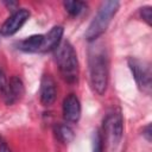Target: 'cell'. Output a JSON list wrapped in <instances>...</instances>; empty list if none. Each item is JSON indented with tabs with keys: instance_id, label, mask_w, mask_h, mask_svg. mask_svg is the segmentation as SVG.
Listing matches in <instances>:
<instances>
[{
	"instance_id": "6da1fadb",
	"label": "cell",
	"mask_w": 152,
	"mask_h": 152,
	"mask_svg": "<svg viewBox=\"0 0 152 152\" xmlns=\"http://www.w3.org/2000/svg\"><path fill=\"white\" fill-rule=\"evenodd\" d=\"M109 76V63L103 49L94 48L89 52V80L94 93L103 95L107 90Z\"/></svg>"
},
{
	"instance_id": "7a4b0ae2",
	"label": "cell",
	"mask_w": 152,
	"mask_h": 152,
	"mask_svg": "<svg viewBox=\"0 0 152 152\" xmlns=\"http://www.w3.org/2000/svg\"><path fill=\"white\" fill-rule=\"evenodd\" d=\"M55 59L62 77L68 83L77 82L80 74L78 59L74 46L68 40L61 42V44L55 49Z\"/></svg>"
},
{
	"instance_id": "3957f363",
	"label": "cell",
	"mask_w": 152,
	"mask_h": 152,
	"mask_svg": "<svg viewBox=\"0 0 152 152\" xmlns=\"http://www.w3.org/2000/svg\"><path fill=\"white\" fill-rule=\"evenodd\" d=\"M119 6H120V2L116 0H108V1H104L101 4L96 15L94 17V19L91 20V23L89 24V26L86 31L84 36H86L87 40L93 42V40L97 39L107 30L113 17L118 12Z\"/></svg>"
},
{
	"instance_id": "277c9868",
	"label": "cell",
	"mask_w": 152,
	"mask_h": 152,
	"mask_svg": "<svg viewBox=\"0 0 152 152\" xmlns=\"http://www.w3.org/2000/svg\"><path fill=\"white\" fill-rule=\"evenodd\" d=\"M103 133H104V138L107 140L108 146L110 148H115L119 145L124 133V120L119 110L109 113L104 118Z\"/></svg>"
},
{
	"instance_id": "5b68a950",
	"label": "cell",
	"mask_w": 152,
	"mask_h": 152,
	"mask_svg": "<svg viewBox=\"0 0 152 152\" xmlns=\"http://www.w3.org/2000/svg\"><path fill=\"white\" fill-rule=\"evenodd\" d=\"M128 66L132 71V75L135 80L138 88L142 93L150 94L152 87V72L150 64L145 61L131 57L128 58Z\"/></svg>"
},
{
	"instance_id": "8992f818",
	"label": "cell",
	"mask_w": 152,
	"mask_h": 152,
	"mask_svg": "<svg viewBox=\"0 0 152 152\" xmlns=\"http://www.w3.org/2000/svg\"><path fill=\"white\" fill-rule=\"evenodd\" d=\"M28 18H30V12L26 8H19V10H17L1 25V27H0V34L4 36V37L13 36L14 33H17L23 27V25L27 21Z\"/></svg>"
},
{
	"instance_id": "52a82bcc",
	"label": "cell",
	"mask_w": 152,
	"mask_h": 152,
	"mask_svg": "<svg viewBox=\"0 0 152 152\" xmlns=\"http://www.w3.org/2000/svg\"><path fill=\"white\" fill-rule=\"evenodd\" d=\"M24 93H25V88L21 78L19 76H12L7 82V87L1 94V96L7 106H12L23 97Z\"/></svg>"
},
{
	"instance_id": "ba28073f",
	"label": "cell",
	"mask_w": 152,
	"mask_h": 152,
	"mask_svg": "<svg viewBox=\"0 0 152 152\" xmlns=\"http://www.w3.org/2000/svg\"><path fill=\"white\" fill-rule=\"evenodd\" d=\"M57 95V88H56V82L52 78L51 75H43L40 80V88H39V99L42 104L44 106H51Z\"/></svg>"
},
{
	"instance_id": "9c48e42d",
	"label": "cell",
	"mask_w": 152,
	"mask_h": 152,
	"mask_svg": "<svg viewBox=\"0 0 152 152\" xmlns=\"http://www.w3.org/2000/svg\"><path fill=\"white\" fill-rule=\"evenodd\" d=\"M63 118L66 122H77L81 118V103L75 94H69L63 101Z\"/></svg>"
},
{
	"instance_id": "30bf717a",
	"label": "cell",
	"mask_w": 152,
	"mask_h": 152,
	"mask_svg": "<svg viewBox=\"0 0 152 152\" xmlns=\"http://www.w3.org/2000/svg\"><path fill=\"white\" fill-rule=\"evenodd\" d=\"M63 32L64 30L62 26H53L46 34H44V40L40 48V52H49L55 50L62 42Z\"/></svg>"
},
{
	"instance_id": "8fae6325",
	"label": "cell",
	"mask_w": 152,
	"mask_h": 152,
	"mask_svg": "<svg viewBox=\"0 0 152 152\" xmlns=\"http://www.w3.org/2000/svg\"><path fill=\"white\" fill-rule=\"evenodd\" d=\"M43 40H44V34H33L18 42L17 46L19 50L24 52H37L40 51Z\"/></svg>"
},
{
	"instance_id": "7c38bea8",
	"label": "cell",
	"mask_w": 152,
	"mask_h": 152,
	"mask_svg": "<svg viewBox=\"0 0 152 152\" xmlns=\"http://www.w3.org/2000/svg\"><path fill=\"white\" fill-rule=\"evenodd\" d=\"M53 133H55L56 138L63 144H69L75 138L74 129L65 124H57L53 127Z\"/></svg>"
},
{
	"instance_id": "4fadbf2b",
	"label": "cell",
	"mask_w": 152,
	"mask_h": 152,
	"mask_svg": "<svg viewBox=\"0 0 152 152\" xmlns=\"http://www.w3.org/2000/svg\"><path fill=\"white\" fill-rule=\"evenodd\" d=\"M63 6H64L65 11L69 13V15H71V17H78L87 8V5L83 1H78V0H68V1H64L63 2Z\"/></svg>"
},
{
	"instance_id": "5bb4252c",
	"label": "cell",
	"mask_w": 152,
	"mask_h": 152,
	"mask_svg": "<svg viewBox=\"0 0 152 152\" xmlns=\"http://www.w3.org/2000/svg\"><path fill=\"white\" fill-rule=\"evenodd\" d=\"M104 139L100 131H95L93 134V152H103Z\"/></svg>"
},
{
	"instance_id": "9a60e30c",
	"label": "cell",
	"mask_w": 152,
	"mask_h": 152,
	"mask_svg": "<svg viewBox=\"0 0 152 152\" xmlns=\"http://www.w3.org/2000/svg\"><path fill=\"white\" fill-rule=\"evenodd\" d=\"M140 15L147 23V25H151L152 24V8L150 6L141 7L140 8Z\"/></svg>"
},
{
	"instance_id": "2e32d148",
	"label": "cell",
	"mask_w": 152,
	"mask_h": 152,
	"mask_svg": "<svg viewBox=\"0 0 152 152\" xmlns=\"http://www.w3.org/2000/svg\"><path fill=\"white\" fill-rule=\"evenodd\" d=\"M7 78H6V75L4 72V70L0 68V95L4 93V90L6 89L7 87Z\"/></svg>"
},
{
	"instance_id": "e0dca14e",
	"label": "cell",
	"mask_w": 152,
	"mask_h": 152,
	"mask_svg": "<svg viewBox=\"0 0 152 152\" xmlns=\"http://www.w3.org/2000/svg\"><path fill=\"white\" fill-rule=\"evenodd\" d=\"M142 135L146 138L147 141H151V138H152V134H151V125H147V126L144 128Z\"/></svg>"
},
{
	"instance_id": "ac0fdd59",
	"label": "cell",
	"mask_w": 152,
	"mask_h": 152,
	"mask_svg": "<svg viewBox=\"0 0 152 152\" xmlns=\"http://www.w3.org/2000/svg\"><path fill=\"white\" fill-rule=\"evenodd\" d=\"M4 4L10 10H15V7L18 6V2H15V1H4Z\"/></svg>"
},
{
	"instance_id": "d6986e66",
	"label": "cell",
	"mask_w": 152,
	"mask_h": 152,
	"mask_svg": "<svg viewBox=\"0 0 152 152\" xmlns=\"http://www.w3.org/2000/svg\"><path fill=\"white\" fill-rule=\"evenodd\" d=\"M0 152H11V150H10V147L7 146L6 142H1V144H0Z\"/></svg>"
}]
</instances>
